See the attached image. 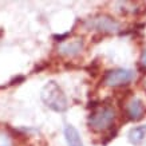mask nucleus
Listing matches in <instances>:
<instances>
[{"mask_svg":"<svg viewBox=\"0 0 146 146\" xmlns=\"http://www.w3.org/2000/svg\"><path fill=\"white\" fill-rule=\"evenodd\" d=\"M40 98L46 106L56 113H63L68 107V101L66 95L63 93V90L59 87L56 82H48L40 91Z\"/></svg>","mask_w":146,"mask_h":146,"instance_id":"f257e3e1","label":"nucleus"},{"mask_svg":"<svg viewBox=\"0 0 146 146\" xmlns=\"http://www.w3.org/2000/svg\"><path fill=\"white\" fill-rule=\"evenodd\" d=\"M117 118L115 110L110 106H102L101 109L94 110L87 118V123L93 131L101 133L107 131L114 125V121Z\"/></svg>","mask_w":146,"mask_h":146,"instance_id":"f03ea898","label":"nucleus"},{"mask_svg":"<svg viewBox=\"0 0 146 146\" xmlns=\"http://www.w3.org/2000/svg\"><path fill=\"white\" fill-rule=\"evenodd\" d=\"M135 78V72L127 68H115V70H109L103 74L102 83L117 89V87H123L127 86L131 80Z\"/></svg>","mask_w":146,"mask_h":146,"instance_id":"7ed1b4c3","label":"nucleus"},{"mask_svg":"<svg viewBox=\"0 0 146 146\" xmlns=\"http://www.w3.org/2000/svg\"><path fill=\"white\" fill-rule=\"evenodd\" d=\"M93 26L97 28L99 34H114L119 31V23L109 13H99L94 18Z\"/></svg>","mask_w":146,"mask_h":146,"instance_id":"20e7f679","label":"nucleus"},{"mask_svg":"<svg viewBox=\"0 0 146 146\" xmlns=\"http://www.w3.org/2000/svg\"><path fill=\"white\" fill-rule=\"evenodd\" d=\"M125 115H126V121H141L145 115V105L139 98L134 97L127 102L126 105V110H125Z\"/></svg>","mask_w":146,"mask_h":146,"instance_id":"39448f33","label":"nucleus"},{"mask_svg":"<svg viewBox=\"0 0 146 146\" xmlns=\"http://www.w3.org/2000/svg\"><path fill=\"white\" fill-rule=\"evenodd\" d=\"M82 50H83V39L74 38V39H67V42L60 43L58 47V52L64 56H74V55H78Z\"/></svg>","mask_w":146,"mask_h":146,"instance_id":"423d86ee","label":"nucleus"},{"mask_svg":"<svg viewBox=\"0 0 146 146\" xmlns=\"http://www.w3.org/2000/svg\"><path fill=\"white\" fill-rule=\"evenodd\" d=\"M64 138L68 146H83L79 131L72 125H66L64 127Z\"/></svg>","mask_w":146,"mask_h":146,"instance_id":"0eeeda50","label":"nucleus"},{"mask_svg":"<svg viewBox=\"0 0 146 146\" xmlns=\"http://www.w3.org/2000/svg\"><path fill=\"white\" fill-rule=\"evenodd\" d=\"M129 141L133 145H139L146 137V125H142V126H135L133 127L127 134Z\"/></svg>","mask_w":146,"mask_h":146,"instance_id":"6e6552de","label":"nucleus"},{"mask_svg":"<svg viewBox=\"0 0 146 146\" xmlns=\"http://www.w3.org/2000/svg\"><path fill=\"white\" fill-rule=\"evenodd\" d=\"M84 70L87 71L91 76H97L99 74V71H101V62H99V59H94L89 66L84 67Z\"/></svg>","mask_w":146,"mask_h":146,"instance_id":"1a4fd4ad","label":"nucleus"},{"mask_svg":"<svg viewBox=\"0 0 146 146\" xmlns=\"http://www.w3.org/2000/svg\"><path fill=\"white\" fill-rule=\"evenodd\" d=\"M117 134H118V126H115V125H113L109 130H107V134L105 135V137L102 138V145H107L109 142L111 141V139H114L115 137H117Z\"/></svg>","mask_w":146,"mask_h":146,"instance_id":"9d476101","label":"nucleus"},{"mask_svg":"<svg viewBox=\"0 0 146 146\" xmlns=\"http://www.w3.org/2000/svg\"><path fill=\"white\" fill-rule=\"evenodd\" d=\"M137 68L139 72L146 74V50L142 51L141 58H139V60H138V63H137Z\"/></svg>","mask_w":146,"mask_h":146,"instance_id":"9b49d317","label":"nucleus"},{"mask_svg":"<svg viewBox=\"0 0 146 146\" xmlns=\"http://www.w3.org/2000/svg\"><path fill=\"white\" fill-rule=\"evenodd\" d=\"M0 146H11V138L8 134L0 131Z\"/></svg>","mask_w":146,"mask_h":146,"instance_id":"f8f14e48","label":"nucleus"},{"mask_svg":"<svg viewBox=\"0 0 146 146\" xmlns=\"http://www.w3.org/2000/svg\"><path fill=\"white\" fill-rule=\"evenodd\" d=\"M70 36V32H66V34H62V35H54L52 39L58 43H63L64 40H67V38Z\"/></svg>","mask_w":146,"mask_h":146,"instance_id":"ddd939ff","label":"nucleus"},{"mask_svg":"<svg viewBox=\"0 0 146 146\" xmlns=\"http://www.w3.org/2000/svg\"><path fill=\"white\" fill-rule=\"evenodd\" d=\"M99 103L101 102L97 101V99H94V101H89V103H87V109H91V110H97L98 107H99Z\"/></svg>","mask_w":146,"mask_h":146,"instance_id":"4468645a","label":"nucleus"},{"mask_svg":"<svg viewBox=\"0 0 146 146\" xmlns=\"http://www.w3.org/2000/svg\"><path fill=\"white\" fill-rule=\"evenodd\" d=\"M103 38H105V35H103V34H99V32H98V34L93 35L91 40H93V43H95V44H97V43H99V42H101V40L103 39Z\"/></svg>","mask_w":146,"mask_h":146,"instance_id":"2eb2a0df","label":"nucleus"},{"mask_svg":"<svg viewBox=\"0 0 146 146\" xmlns=\"http://www.w3.org/2000/svg\"><path fill=\"white\" fill-rule=\"evenodd\" d=\"M24 79H26V78H24L23 75H18L16 78H13V79L9 82V84H12V86L13 84H19L20 82H24Z\"/></svg>","mask_w":146,"mask_h":146,"instance_id":"dca6fc26","label":"nucleus"},{"mask_svg":"<svg viewBox=\"0 0 146 146\" xmlns=\"http://www.w3.org/2000/svg\"><path fill=\"white\" fill-rule=\"evenodd\" d=\"M48 66V63H42V64H39V66H36L35 68H34V72H36V71H38V72H39V71H42V70H44L46 67Z\"/></svg>","mask_w":146,"mask_h":146,"instance_id":"f3484780","label":"nucleus"},{"mask_svg":"<svg viewBox=\"0 0 146 146\" xmlns=\"http://www.w3.org/2000/svg\"><path fill=\"white\" fill-rule=\"evenodd\" d=\"M64 68H67V70H68V68H70V70H74V68H78V66L70 62V63H64Z\"/></svg>","mask_w":146,"mask_h":146,"instance_id":"a211bd4d","label":"nucleus"}]
</instances>
